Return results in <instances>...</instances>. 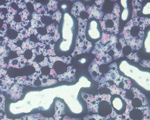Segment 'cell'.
Segmentation results:
<instances>
[{"label": "cell", "instance_id": "6da1fadb", "mask_svg": "<svg viewBox=\"0 0 150 120\" xmlns=\"http://www.w3.org/2000/svg\"><path fill=\"white\" fill-rule=\"evenodd\" d=\"M149 25V18L137 16L125 25L121 35L133 51L139 50L142 47L145 36L144 30Z\"/></svg>", "mask_w": 150, "mask_h": 120}, {"label": "cell", "instance_id": "7a4b0ae2", "mask_svg": "<svg viewBox=\"0 0 150 120\" xmlns=\"http://www.w3.org/2000/svg\"><path fill=\"white\" fill-rule=\"evenodd\" d=\"M78 19L79 20V29L75 47V49L77 48V49L75 50H79L77 54H78L79 50L81 51V54L89 52L93 47V44L87 40L86 35V25L89 20H82L79 18H78Z\"/></svg>", "mask_w": 150, "mask_h": 120}, {"label": "cell", "instance_id": "3957f363", "mask_svg": "<svg viewBox=\"0 0 150 120\" xmlns=\"http://www.w3.org/2000/svg\"><path fill=\"white\" fill-rule=\"evenodd\" d=\"M103 32L116 35L119 32V18L112 13L105 14L102 20L99 21Z\"/></svg>", "mask_w": 150, "mask_h": 120}, {"label": "cell", "instance_id": "277c9868", "mask_svg": "<svg viewBox=\"0 0 150 120\" xmlns=\"http://www.w3.org/2000/svg\"><path fill=\"white\" fill-rule=\"evenodd\" d=\"M105 94L100 95V97H98V95L95 97L96 104V112L98 113L99 116L104 118H106L111 115L113 110L110 102L111 95L109 98L107 97L106 98H105Z\"/></svg>", "mask_w": 150, "mask_h": 120}, {"label": "cell", "instance_id": "5b68a950", "mask_svg": "<svg viewBox=\"0 0 150 120\" xmlns=\"http://www.w3.org/2000/svg\"><path fill=\"white\" fill-rule=\"evenodd\" d=\"M86 30V35L87 40L90 42H98L101 38L102 31L98 20L93 19L90 20L87 23Z\"/></svg>", "mask_w": 150, "mask_h": 120}, {"label": "cell", "instance_id": "8992f818", "mask_svg": "<svg viewBox=\"0 0 150 120\" xmlns=\"http://www.w3.org/2000/svg\"><path fill=\"white\" fill-rule=\"evenodd\" d=\"M110 103L113 110L118 115H124L127 110V104L123 98L118 94H113L110 97Z\"/></svg>", "mask_w": 150, "mask_h": 120}, {"label": "cell", "instance_id": "52a82bcc", "mask_svg": "<svg viewBox=\"0 0 150 120\" xmlns=\"http://www.w3.org/2000/svg\"><path fill=\"white\" fill-rule=\"evenodd\" d=\"M127 104L131 106L132 108H142L147 105L148 101L145 95L137 89L135 97Z\"/></svg>", "mask_w": 150, "mask_h": 120}, {"label": "cell", "instance_id": "ba28073f", "mask_svg": "<svg viewBox=\"0 0 150 120\" xmlns=\"http://www.w3.org/2000/svg\"><path fill=\"white\" fill-rule=\"evenodd\" d=\"M118 41L122 45V53L123 56H126L128 59L134 61L135 62H138L139 58L137 56V54L133 53V49H132L130 46L127 44L124 38L121 37Z\"/></svg>", "mask_w": 150, "mask_h": 120}, {"label": "cell", "instance_id": "9c48e42d", "mask_svg": "<svg viewBox=\"0 0 150 120\" xmlns=\"http://www.w3.org/2000/svg\"><path fill=\"white\" fill-rule=\"evenodd\" d=\"M71 12L76 17L79 16V18L82 20H88L89 17V15L86 12V8L84 5L79 1L75 2L74 4Z\"/></svg>", "mask_w": 150, "mask_h": 120}, {"label": "cell", "instance_id": "30bf717a", "mask_svg": "<svg viewBox=\"0 0 150 120\" xmlns=\"http://www.w3.org/2000/svg\"><path fill=\"white\" fill-rule=\"evenodd\" d=\"M101 64H103L95 58L88 67V71L93 80L95 81H99L102 77L99 70V66Z\"/></svg>", "mask_w": 150, "mask_h": 120}, {"label": "cell", "instance_id": "8fae6325", "mask_svg": "<svg viewBox=\"0 0 150 120\" xmlns=\"http://www.w3.org/2000/svg\"><path fill=\"white\" fill-rule=\"evenodd\" d=\"M86 11L89 15L88 20H91V18H95L98 20H102L104 16V12L102 10H100L96 4L88 7L86 9Z\"/></svg>", "mask_w": 150, "mask_h": 120}, {"label": "cell", "instance_id": "7c38bea8", "mask_svg": "<svg viewBox=\"0 0 150 120\" xmlns=\"http://www.w3.org/2000/svg\"><path fill=\"white\" fill-rule=\"evenodd\" d=\"M145 107L140 108H131L129 109V117L131 120H143L145 117L146 114L143 110Z\"/></svg>", "mask_w": 150, "mask_h": 120}, {"label": "cell", "instance_id": "4fadbf2b", "mask_svg": "<svg viewBox=\"0 0 150 120\" xmlns=\"http://www.w3.org/2000/svg\"><path fill=\"white\" fill-rule=\"evenodd\" d=\"M96 55V59L103 64H107L113 60L112 57L110 56L108 54L104 52H100Z\"/></svg>", "mask_w": 150, "mask_h": 120}, {"label": "cell", "instance_id": "5bb4252c", "mask_svg": "<svg viewBox=\"0 0 150 120\" xmlns=\"http://www.w3.org/2000/svg\"><path fill=\"white\" fill-rule=\"evenodd\" d=\"M41 20L42 23H44L45 25H49L52 24V22L53 19L50 17V16H44L41 18Z\"/></svg>", "mask_w": 150, "mask_h": 120}, {"label": "cell", "instance_id": "9a60e30c", "mask_svg": "<svg viewBox=\"0 0 150 120\" xmlns=\"http://www.w3.org/2000/svg\"><path fill=\"white\" fill-rule=\"evenodd\" d=\"M120 6L116 2L114 4V8H113V11L112 12V13L115 14V16L119 18L120 16Z\"/></svg>", "mask_w": 150, "mask_h": 120}, {"label": "cell", "instance_id": "2e32d148", "mask_svg": "<svg viewBox=\"0 0 150 120\" xmlns=\"http://www.w3.org/2000/svg\"><path fill=\"white\" fill-rule=\"evenodd\" d=\"M57 2L56 1H50V2L48 4V8L49 9V11H56L57 9Z\"/></svg>", "mask_w": 150, "mask_h": 120}, {"label": "cell", "instance_id": "e0dca14e", "mask_svg": "<svg viewBox=\"0 0 150 120\" xmlns=\"http://www.w3.org/2000/svg\"><path fill=\"white\" fill-rule=\"evenodd\" d=\"M41 72L44 76H48L50 74L51 72V68L49 66H45L41 68Z\"/></svg>", "mask_w": 150, "mask_h": 120}, {"label": "cell", "instance_id": "ac0fdd59", "mask_svg": "<svg viewBox=\"0 0 150 120\" xmlns=\"http://www.w3.org/2000/svg\"><path fill=\"white\" fill-rule=\"evenodd\" d=\"M8 36L11 40H14L18 36V33L16 31L13 30H9L8 31Z\"/></svg>", "mask_w": 150, "mask_h": 120}, {"label": "cell", "instance_id": "d6986e66", "mask_svg": "<svg viewBox=\"0 0 150 120\" xmlns=\"http://www.w3.org/2000/svg\"><path fill=\"white\" fill-rule=\"evenodd\" d=\"M61 17H62V14L59 10H57L56 13H54L53 15L52 18L53 20H55L57 21L58 22H60V20L61 19Z\"/></svg>", "mask_w": 150, "mask_h": 120}, {"label": "cell", "instance_id": "ffe728a7", "mask_svg": "<svg viewBox=\"0 0 150 120\" xmlns=\"http://www.w3.org/2000/svg\"><path fill=\"white\" fill-rule=\"evenodd\" d=\"M38 32L40 35H42V36H45L47 35V30L46 28H43V27H40L38 28Z\"/></svg>", "mask_w": 150, "mask_h": 120}, {"label": "cell", "instance_id": "44dd1931", "mask_svg": "<svg viewBox=\"0 0 150 120\" xmlns=\"http://www.w3.org/2000/svg\"><path fill=\"white\" fill-rule=\"evenodd\" d=\"M128 15H129V11L127 8H126L122 13V18L123 20H125L127 19Z\"/></svg>", "mask_w": 150, "mask_h": 120}, {"label": "cell", "instance_id": "7402d4cb", "mask_svg": "<svg viewBox=\"0 0 150 120\" xmlns=\"http://www.w3.org/2000/svg\"><path fill=\"white\" fill-rule=\"evenodd\" d=\"M24 56L25 57V59L30 60L33 57V52L31 50L27 49L24 53Z\"/></svg>", "mask_w": 150, "mask_h": 120}, {"label": "cell", "instance_id": "603a6c76", "mask_svg": "<svg viewBox=\"0 0 150 120\" xmlns=\"http://www.w3.org/2000/svg\"><path fill=\"white\" fill-rule=\"evenodd\" d=\"M45 59V57L44 56V55H40L36 57V58H35V60H36V62H37L38 63H40V62H42L44 61Z\"/></svg>", "mask_w": 150, "mask_h": 120}, {"label": "cell", "instance_id": "cb8c5ba5", "mask_svg": "<svg viewBox=\"0 0 150 120\" xmlns=\"http://www.w3.org/2000/svg\"><path fill=\"white\" fill-rule=\"evenodd\" d=\"M26 5H27L26 6H27V8L28 10L30 12L33 13V12L34 11V6L30 2L27 3Z\"/></svg>", "mask_w": 150, "mask_h": 120}, {"label": "cell", "instance_id": "d4e9b609", "mask_svg": "<svg viewBox=\"0 0 150 120\" xmlns=\"http://www.w3.org/2000/svg\"><path fill=\"white\" fill-rule=\"evenodd\" d=\"M21 17L19 14H16V16H14V20L15 22H20L21 21Z\"/></svg>", "mask_w": 150, "mask_h": 120}, {"label": "cell", "instance_id": "484cf974", "mask_svg": "<svg viewBox=\"0 0 150 120\" xmlns=\"http://www.w3.org/2000/svg\"><path fill=\"white\" fill-rule=\"evenodd\" d=\"M38 38L36 37V36L33 34H32L30 37V40L33 42H36L38 40Z\"/></svg>", "mask_w": 150, "mask_h": 120}, {"label": "cell", "instance_id": "4316f807", "mask_svg": "<svg viewBox=\"0 0 150 120\" xmlns=\"http://www.w3.org/2000/svg\"><path fill=\"white\" fill-rule=\"evenodd\" d=\"M125 2H123V1H121V3H122V6L124 7L125 8H127V1H124Z\"/></svg>", "mask_w": 150, "mask_h": 120}, {"label": "cell", "instance_id": "83f0119b", "mask_svg": "<svg viewBox=\"0 0 150 120\" xmlns=\"http://www.w3.org/2000/svg\"><path fill=\"white\" fill-rule=\"evenodd\" d=\"M1 10H2V11H4V12H1L2 13H3V14H6V13H7V12H8L7 9L2 8L1 9Z\"/></svg>", "mask_w": 150, "mask_h": 120}, {"label": "cell", "instance_id": "f1b7e54d", "mask_svg": "<svg viewBox=\"0 0 150 120\" xmlns=\"http://www.w3.org/2000/svg\"><path fill=\"white\" fill-rule=\"evenodd\" d=\"M3 25H4V22H3V21H2L1 19H0V30L1 29V28H2V26H3Z\"/></svg>", "mask_w": 150, "mask_h": 120}, {"label": "cell", "instance_id": "f546056e", "mask_svg": "<svg viewBox=\"0 0 150 120\" xmlns=\"http://www.w3.org/2000/svg\"><path fill=\"white\" fill-rule=\"evenodd\" d=\"M6 2V1H0V5L4 4Z\"/></svg>", "mask_w": 150, "mask_h": 120}]
</instances>
